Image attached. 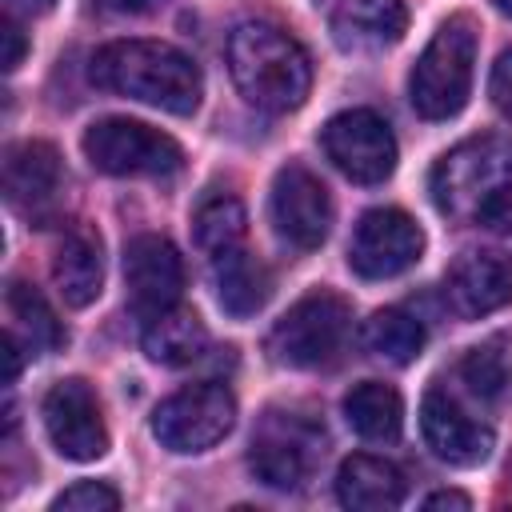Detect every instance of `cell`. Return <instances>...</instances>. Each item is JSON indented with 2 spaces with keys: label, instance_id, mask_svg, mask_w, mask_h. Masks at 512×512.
<instances>
[{
  "label": "cell",
  "instance_id": "1",
  "mask_svg": "<svg viewBox=\"0 0 512 512\" xmlns=\"http://www.w3.org/2000/svg\"><path fill=\"white\" fill-rule=\"evenodd\" d=\"M436 208L468 228L512 232V140L472 136L444 152L432 168Z\"/></svg>",
  "mask_w": 512,
  "mask_h": 512
},
{
  "label": "cell",
  "instance_id": "2",
  "mask_svg": "<svg viewBox=\"0 0 512 512\" xmlns=\"http://www.w3.org/2000/svg\"><path fill=\"white\" fill-rule=\"evenodd\" d=\"M88 76L104 92L152 104L172 116H192L204 96L196 60L164 40H112L96 48Z\"/></svg>",
  "mask_w": 512,
  "mask_h": 512
},
{
  "label": "cell",
  "instance_id": "3",
  "mask_svg": "<svg viewBox=\"0 0 512 512\" xmlns=\"http://www.w3.org/2000/svg\"><path fill=\"white\" fill-rule=\"evenodd\" d=\"M228 72L240 96L260 112H292L308 100L312 60L296 36L268 20H244L228 36Z\"/></svg>",
  "mask_w": 512,
  "mask_h": 512
},
{
  "label": "cell",
  "instance_id": "4",
  "mask_svg": "<svg viewBox=\"0 0 512 512\" xmlns=\"http://www.w3.org/2000/svg\"><path fill=\"white\" fill-rule=\"evenodd\" d=\"M476 48H480V36H476L472 16H448L432 32V40L424 44V52L408 76L412 108L424 120H448L468 104Z\"/></svg>",
  "mask_w": 512,
  "mask_h": 512
},
{
  "label": "cell",
  "instance_id": "5",
  "mask_svg": "<svg viewBox=\"0 0 512 512\" xmlns=\"http://www.w3.org/2000/svg\"><path fill=\"white\" fill-rule=\"evenodd\" d=\"M348 324H352L348 300L328 292V288H316V292L300 296L272 324L264 348L284 368H320L340 352V344L348 336Z\"/></svg>",
  "mask_w": 512,
  "mask_h": 512
},
{
  "label": "cell",
  "instance_id": "6",
  "mask_svg": "<svg viewBox=\"0 0 512 512\" xmlns=\"http://www.w3.org/2000/svg\"><path fill=\"white\" fill-rule=\"evenodd\" d=\"M84 156L108 176H172L184 164L180 144L128 116H104L84 132Z\"/></svg>",
  "mask_w": 512,
  "mask_h": 512
},
{
  "label": "cell",
  "instance_id": "7",
  "mask_svg": "<svg viewBox=\"0 0 512 512\" xmlns=\"http://www.w3.org/2000/svg\"><path fill=\"white\" fill-rule=\"evenodd\" d=\"M320 444H324V432L308 416L272 408V412H264V420L252 432L248 468L256 472L260 484H268L276 492H296L308 484V476L324 452Z\"/></svg>",
  "mask_w": 512,
  "mask_h": 512
},
{
  "label": "cell",
  "instance_id": "8",
  "mask_svg": "<svg viewBox=\"0 0 512 512\" xmlns=\"http://www.w3.org/2000/svg\"><path fill=\"white\" fill-rule=\"evenodd\" d=\"M236 424V396L224 384H192L172 392L152 412V436L168 452H204L220 444Z\"/></svg>",
  "mask_w": 512,
  "mask_h": 512
},
{
  "label": "cell",
  "instance_id": "9",
  "mask_svg": "<svg viewBox=\"0 0 512 512\" xmlns=\"http://www.w3.org/2000/svg\"><path fill=\"white\" fill-rule=\"evenodd\" d=\"M324 156L352 180V184H384L396 168V136L384 116L372 108L336 112L320 132Z\"/></svg>",
  "mask_w": 512,
  "mask_h": 512
},
{
  "label": "cell",
  "instance_id": "10",
  "mask_svg": "<svg viewBox=\"0 0 512 512\" xmlns=\"http://www.w3.org/2000/svg\"><path fill=\"white\" fill-rule=\"evenodd\" d=\"M424 252V232L420 224L400 212V208H372L360 216L352 244H348V264L364 280H392L408 272Z\"/></svg>",
  "mask_w": 512,
  "mask_h": 512
},
{
  "label": "cell",
  "instance_id": "11",
  "mask_svg": "<svg viewBox=\"0 0 512 512\" xmlns=\"http://www.w3.org/2000/svg\"><path fill=\"white\" fill-rule=\"evenodd\" d=\"M268 212H272L276 236L284 244H292L296 252L320 248L332 228V196H328L324 180L316 172H308L304 164H288L276 172Z\"/></svg>",
  "mask_w": 512,
  "mask_h": 512
},
{
  "label": "cell",
  "instance_id": "12",
  "mask_svg": "<svg viewBox=\"0 0 512 512\" xmlns=\"http://www.w3.org/2000/svg\"><path fill=\"white\" fill-rule=\"evenodd\" d=\"M44 428L52 448L64 460H96L108 452V428L100 416V400L84 380H56L44 396Z\"/></svg>",
  "mask_w": 512,
  "mask_h": 512
},
{
  "label": "cell",
  "instance_id": "13",
  "mask_svg": "<svg viewBox=\"0 0 512 512\" xmlns=\"http://www.w3.org/2000/svg\"><path fill=\"white\" fill-rule=\"evenodd\" d=\"M124 284H128L132 308L144 320L176 308L180 292H184V260L172 248V240L152 236V232L128 240V248H124Z\"/></svg>",
  "mask_w": 512,
  "mask_h": 512
},
{
  "label": "cell",
  "instance_id": "14",
  "mask_svg": "<svg viewBox=\"0 0 512 512\" xmlns=\"http://www.w3.org/2000/svg\"><path fill=\"white\" fill-rule=\"evenodd\" d=\"M420 432H424V444L456 464V468H472L480 460H488L492 452V428L480 424L476 416H468L456 396H448L444 388H428L424 400H420Z\"/></svg>",
  "mask_w": 512,
  "mask_h": 512
},
{
  "label": "cell",
  "instance_id": "15",
  "mask_svg": "<svg viewBox=\"0 0 512 512\" xmlns=\"http://www.w3.org/2000/svg\"><path fill=\"white\" fill-rule=\"evenodd\" d=\"M444 300L460 320H480L512 300V260L504 252H464L444 276Z\"/></svg>",
  "mask_w": 512,
  "mask_h": 512
},
{
  "label": "cell",
  "instance_id": "16",
  "mask_svg": "<svg viewBox=\"0 0 512 512\" xmlns=\"http://www.w3.org/2000/svg\"><path fill=\"white\" fill-rule=\"evenodd\" d=\"M328 32L344 52H380L392 48L408 28L404 0H328Z\"/></svg>",
  "mask_w": 512,
  "mask_h": 512
},
{
  "label": "cell",
  "instance_id": "17",
  "mask_svg": "<svg viewBox=\"0 0 512 512\" xmlns=\"http://www.w3.org/2000/svg\"><path fill=\"white\" fill-rule=\"evenodd\" d=\"M60 188V156L44 140H20L4 152V196L16 208H40Z\"/></svg>",
  "mask_w": 512,
  "mask_h": 512
},
{
  "label": "cell",
  "instance_id": "18",
  "mask_svg": "<svg viewBox=\"0 0 512 512\" xmlns=\"http://www.w3.org/2000/svg\"><path fill=\"white\" fill-rule=\"evenodd\" d=\"M336 500L344 508H356V512L396 508L404 500V472L384 456L356 452L336 472Z\"/></svg>",
  "mask_w": 512,
  "mask_h": 512
},
{
  "label": "cell",
  "instance_id": "19",
  "mask_svg": "<svg viewBox=\"0 0 512 512\" xmlns=\"http://www.w3.org/2000/svg\"><path fill=\"white\" fill-rule=\"evenodd\" d=\"M208 268H212L216 300H220V308L228 316L248 320V316H256L268 304V296H272V272L248 248H232L224 256H212Z\"/></svg>",
  "mask_w": 512,
  "mask_h": 512
},
{
  "label": "cell",
  "instance_id": "20",
  "mask_svg": "<svg viewBox=\"0 0 512 512\" xmlns=\"http://www.w3.org/2000/svg\"><path fill=\"white\" fill-rule=\"evenodd\" d=\"M52 280L68 308H88L104 288V256L100 240L84 228L68 232L52 256Z\"/></svg>",
  "mask_w": 512,
  "mask_h": 512
},
{
  "label": "cell",
  "instance_id": "21",
  "mask_svg": "<svg viewBox=\"0 0 512 512\" xmlns=\"http://www.w3.org/2000/svg\"><path fill=\"white\" fill-rule=\"evenodd\" d=\"M204 348H208V328L192 308L176 304V308H168V312H160L144 324V352L156 364L180 368V364L200 360Z\"/></svg>",
  "mask_w": 512,
  "mask_h": 512
},
{
  "label": "cell",
  "instance_id": "22",
  "mask_svg": "<svg viewBox=\"0 0 512 512\" xmlns=\"http://www.w3.org/2000/svg\"><path fill=\"white\" fill-rule=\"evenodd\" d=\"M344 416H348L356 436L376 440V444H392L404 428V400L392 384L364 380L344 396Z\"/></svg>",
  "mask_w": 512,
  "mask_h": 512
},
{
  "label": "cell",
  "instance_id": "23",
  "mask_svg": "<svg viewBox=\"0 0 512 512\" xmlns=\"http://www.w3.org/2000/svg\"><path fill=\"white\" fill-rule=\"evenodd\" d=\"M4 304H8V316H12V320H8V332L24 344V352L48 356V352H56V348L64 344V328H60L52 304H48L32 284L12 280Z\"/></svg>",
  "mask_w": 512,
  "mask_h": 512
},
{
  "label": "cell",
  "instance_id": "24",
  "mask_svg": "<svg viewBox=\"0 0 512 512\" xmlns=\"http://www.w3.org/2000/svg\"><path fill=\"white\" fill-rule=\"evenodd\" d=\"M360 348L384 364H408L424 348V324L404 308H380L360 328Z\"/></svg>",
  "mask_w": 512,
  "mask_h": 512
},
{
  "label": "cell",
  "instance_id": "25",
  "mask_svg": "<svg viewBox=\"0 0 512 512\" xmlns=\"http://www.w3.org/2000/svg\"><path fill=\"white\" fill-rule=\"evenodd\" d=\"M192 232H196V248L212 260V256H224L232 248H244V236H248V212L236 196H216L208 204H200L196 220H192Z\"/></svg>",
  "mask_w": 512,
  "mask_h": 512
},
{
  "label": "cell",
  "instance_id": "26",
  "mask_svg": "<svg viewBox=\"0 0 512 512\" xmlns=\"http://www.w3.org/2000/svg\"><path fill=\"white\" fill-rule=\"evenodd\" d=\"M460 380L468 384L472 396L496 400L508 388V380H512V360H508L504 344L500 340H488V344L468 348L464 360H460Z\"/></svg>",
  "mask_w": 512,
  "mask_h": 512
},
{
  "label": "cell",
  "instance_id": "27",
  "mask_svg": "<svg viewBox=\"0 0 512 512\" xmlns=\"http://www.w3.org/2000/svg\"><path fill=\"white\" fill-rule=\"evenodd\" d=\"M52 508L56 512H112V508H120V492L100 480H80V484L64 488L52 500Z\"/></svg>",
  "mask_w": 512,
  "mask_h": 512
},
{
  "label": "cell",
  "instance_id": "28",
  "mask_svg": "<svg viewBox=\"0 0 512 512\" xmlns=\"http://www.w3.org/2000/svg\"><path fill=\"white\" fill-rule=\"evenodd\" d=\"M488 96L496 104L500 116L512 120V48H504L492 64V76H488Z\"/></svg>",
  "mask_w": 512,
  "mask_h": 512
},
{
  "label": "cell",
  "instance_id": "29",
  "mask_svg": "<svg viewBox=\"0 0 512 512\" xmlns=\"http://www.w3.org/2000/svg\"><path fill=\"white\" fill-rule=\"evenodd\" d=\"M0 40H4V72H16L20 68V60H24V32H20V24L12 20V16H4V24H0Z\"/></svg>",
  "mask_w": 512,
  "mask_h": 512
},
{
  "label": "cell",
  "instance_id": "30",
  "mask_svg": "<svg viewBox=\"0 0 512 512\" xmlns=\"http://www.w3.org/2000/svg\"><path fill=\"white\" fill-rule=\"evenodd\" d=\"M100 12H112V16H140L148 12L156 0H92Z\"/></svg>",
  "mask_w": 512,
  "mask_h": 512
},
{
  "label": "cell",
  "instance_id": "31",
  "mask_svg": "<svg viewBox=\"0 0 512 512\" xmlns=\"http://www.w3.org/2000/svg\"><path fill=\"white\" fill-rule=\"evenodd\" d=\"M424 508H428V512H432V508H460V512H468V508H472V500H468L464 492L444 488V492H432V496L424 500Z\"/></svg>",
  "mask_w": 512,
  "mask_h": 512
},
{
  "label": "cell",
  "instance_id": "32",
  "mask_svg": "<svg viewBox=\"0 0 512 512\" xmlns=\"http://www.w3.org/2000/svg\"><path fill=\"white\" fill-rule=\"evenodd\" d=\"M56 0H8V12H28V16H36V12H48Z\"/></svg>",
  "mask_w": 512,
  "mask_h": 512
},
{
  "label": "cell",
  "instance_id": "33",
  "mask_svg": "<svg viewBox=\"0 0 512 512\" xmlns=\"http://www.w3.org/2000/svg\"><path fill=\"white\" fill-rule=\"evenodd\" d=\"M496 8H500L504 16H512V0H496Z\"/></svg>",
  "mask_w": 512,
  "mask_h": 512
}]
</instances>
